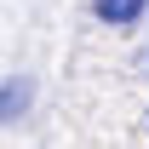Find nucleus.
Returning <instances> with one entry per match:
<instances>
[{
    "instance_id": "2",
    "label": "nucleus",
    "mask_w": 149,
    "mask_h": 149,
    "mask_svg": "<svg viewBox=\"0 0 149 149\" xmlns=\"http://www.w3.org/2000/svg\"><path fill=\"white\" fill-rule=\"evenodd\" d=\"M23 103H29V86H17V92H0V120H6V115H17Z\"/></svg>"
},
{
    "instance_id": "1",
    "label": "nucleus",
    "mask_w": 149,
    "mask_h": 149,
    "mask_svg": "<svg viewBox=\"0 0 149 149\" xmlns=\"http://www.w3.org/2000/svg\"><path fill=\"white\" fill-rule=\"evenodd\" d=\"M149 0H97V17L103 23H138Z\"/></svg>"
}]
</instances>
